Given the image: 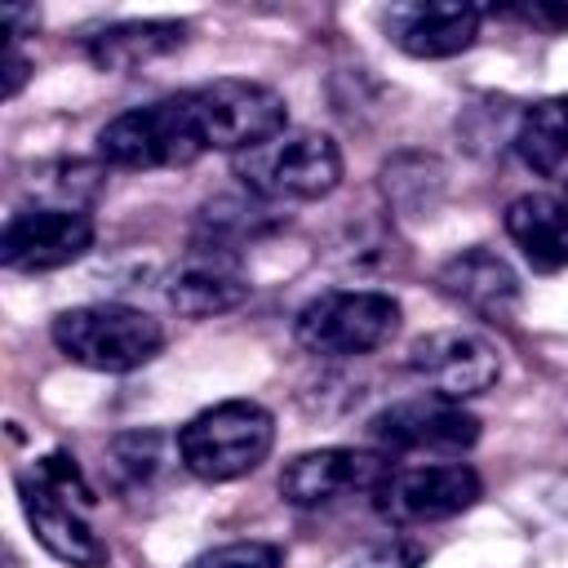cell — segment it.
<instances>
[{"instance_id": "1", "label": "cell", "mask_w": 568, "mask_h": 568, "mask_svg": "<svg viewBox=\"0 0 568 568\" xmlns=\"http://www.w3.org/2000/svg\"><path fill=\"white\" fill-rule=\"evenodd\" d=\"M271 444L275 417L257 399H222L178 430V457L204 484H226L257 470Z\"/></svg>"}, {"instance_id": "2", "label": "cell", "mask_w": 568, "mask_h": 568, "mask_svg": "<svg viewBox=\"0 0 568 568\" xmlns=\"http://www.w3.org/2000/svg\"><path fill=\"white\" fill-rule=\"evenodd\" d=\"M53 346L80 368L133 373L160 355L164 328L138 306L93 302V306H71L53 320Z\"/></svg>"}, {"instance_id": "3", "label": "cell", "mask_w": 568, "mask_h": 568, "mask_svg": "<svg viewBox=\"0 0 568 568\" xmlns=\"http://www.w3.org/2000/svg\"><path fill=\"white\" fill-rule=\"evenodd\" d=\"M399 328V302L377 288H333L311 297L297 311V346L324 359H346V355H368L386 346Z\"/></svg>"}, {"instance_id": "4", "label": "cell", "mask_w": 568, "mask_h": 568, "mask_svg": "<svg viewBox=\"0 0 568 568\" xmlns=\"http://www.w3.org/2000/svg\"><path fill=\"white\" fill-rule=\"evenodd\" d=\"M186 106H191L204 151L244 155L271 138H280L288 124L284 93H275L271 84H257V80H209L186 93Z\"/></svg>"}, {"instance_id": "5", "label": "cell", "mask_w": 568, "mask_h": 568, "mask_svg": "<svg viewBox=\"0 0 568 568\" xmlns=\"http://www.w3.org/2000/svg\"><path fill=\"white\" fill-rule=\"evenodd\" d=\"M235 178L262 200H320L342 182V151L328 133H280L235 155Z\"/></svg>"}, {"instance_id": "6", "label": "cell", "mask_w": 568, "mask_h": 568, "mask_svg": "<svg viewBox=\"0 0 568 568\" xmlns=\"http://www.w3.org/2000/svg\"><path fill=\"white\" fill-rule=\"evenodd\" d=\"M98 155L115 169H186L204 155L186 93L115 115L98 133Z\"/></svg>"}, {"instance_id": "7", "label": "cell", "mask_w": 568, "mask_h": 568, "mask_svg": "<svg viewBox=\"0 0 568 568\" xmlns=\"http://www.w3.org/2000/svg\"><path fill=\"white\" fill-rule=\"evenodd\" d=\"M484 497L475 466L466 462H422V466H390L373 506L390 524H435L470 510Z\"/></svg>"}, {"instance_id": "8", "label": "cell", "mask_w": 568, "mask_h": 568, "mask_svg": "<svg viewBox=\"0 0 568 568\" xmlns=\"http://www.w3.org/2000/svg\"><path fill=\"white\" fill-rule=\"evenodd\" d=\"M408 373L430 395L462 404L497 386L501 359H497V346L475 328H435L408 346Z\"/></svg>"}, {"instance_id": "9", "label": "cell", "mask_w": 568, "mask_h": 568, "mask_svg": "<svg viewBox=\"0 0 568 568\" xmlns=\"http://www.w3.org/2000/svg\"><path fill=\"white\" fill-rule=\"evenodd\" d=\"M368 435L382 444V453H466L479 439V417L444 395H413L386 404Z\"/></svg>"}, {"instance_id": "10", "label": "cell", "mask_w": 568, "mask_h": 568, "mask_svg": "<svg viewBox=\"0 0 568 568\" xmlns=\"http://www.w3.org/2000/svg\"><path fill=\"white\" fill-rule=\"evenodd\" d=\"M93 248V222L75 209H22L0 231V266L36 275L80 262Z\"/></svg>"}, {"instance_id": "11", "label": "cell", "mask_w": 568, "mask_h": 568, "mask_svg": "<svg viewBox=\"0 0 568 568\" xmlns=\"http://www.w3.org/2000/svg\"><path fill=\"white\" fill-rule=\"evenodd\" d=\"M390 475L386 453H368V448H311L297 453L284 470H280V493L288 506H328L355 493H377L382 479Z\"/></svg>"}, {"instance_id": "12", "label": "cell", "mask_w": 568, "mask_h": 568, "mask_svg": "<svg viewBox=\"0 0 568 568\" xmlns=\"http://www.w3.org/2000/svg\"><path fill=\"white\" fill-rule=\"evenodd\" d=\"M164 293H169V306L178 315L209 320V315L235 311L248 297V275H244V262H240L235 248H222V244H204L200 240L173 266Z\"/></svg>"}, {"instance_id": "13", "label": "cell", "mask_w": 568, "mask_h": 568, "mask_svg": "<svg viewBox=\"0 0 568 568\" xmlns=\"http://www.w3.org/2000/svg\"><path fill=\"white\" fill-rule=\"evenodd\" d=\"M18 497H22V515L36 532V541L71 564V568H102L106 564V541L93 532V524L84 519V506L62 497L58 488H49L44 479H18Z\"/></svg>"}, {"instance_id": "14", "label": "cell", "mask_w": 568, "mask_h": 568, "mask_svg": "<svg viewBox=\"0 0 568 568\" xmlns=\"http://www.w3.org/2000/svg\"><path fill=\"white\" fill-rule=\"evenodd\" d=\"M435 284L453 306H462V311H470L479 320H497L501 324V320H510L519 311V280H515L510 262L497 257L493 248L453 253L439 266Z\"/></svg>"}, {"instance_id": "15", "label": "cell", "mask_w": 568, "mask_h": 568, "mask_svg": "<svg viewBox=\"0 0 568 568\" xmlns=\"http://www.w3.org/2000/svg\"><path fill=\"white\" fill-rule=\"evenodd\" d=\"M386 36L408 58H453L475 44L479 9L475 4H404V9H390Z\"/></svg>"}, {"instance_id": "16", "label": "cell", "mask_w": 568, "mask_h": 568, "mask_svg": "<svg viewBox=\"0 0 568 568\" xmlns=\"http://www.w3.org/2000/svg\"><path fill=\"white\" fill-rule=\"evenodd\" d=\"M506 235L515 240V248L524 253L532 271L550 275L568 266V204L564 200L546 191L515 195L506 204Z\"/></svg>"}, {"instance_id": "17", "label": "cell", "mask_w": 568, "mask_h": 568, "mask_svg": "<svg viewBox=\"0 0 568 568\" xmlns=\"http://www.w3.org/2000/svg\"><path fill=\"white\" fill-rule=\"evenodd\" d=\"M186 27L169 22V18H129V22H111L102 31H93L84 40V53L98 71H133L142 62H155L173 49H182Z\"/></svg>"}, {"instance_id": "18", "label": "cell", "mask_w": 568, "mask_h": 568, "mask_svg": "<svg viewBox=\"0 0 568 568\" xmlns=\"http://www.w3.org/2000/svg\"><path fill=\"white\" fill-rule=\"evenodd\" d=\"M519 160L541 178H568V98H541L524 111L515 133Z\"/></svg>"}, {"instance_id": "19", "label": "cell", "mask_w": 568, "mask_h": 568, "mask_svg": "<svg viewBox=\"0 0 568 568\" xmlns=\"http://www.w3.org/2000/svg\"><path fill=\"white\" fill-rule=\"evenodd\" d=\"M186 568H284V550L271 541H226L195 555Z\"/></svg>"}, {"instance_id": "20", "label": "cell", "mask_w": 568, "mask_h": 568, "mask_svg": "<svg viewBox=\"0 0 568 568\" xmlns=\"http://www.w3.org/2000/svg\"><path fill=\"white\" fill-rule=\"evenodd\" d=\"M426 559V546L413 541V537H390V541H377L368 550H359L346 568H417Z\"/></svg>"}, {"instance_id": "21", "label": "cell", "mask_w": 568, "mask_h": 568, "mask_svg": "<svg viewBox=\"0 0 568 568\" xmlns=\"http://www.w3.org/2000/svg\"><path fill=\"white\" fill-rule=\"evenodd\" d=\"M515 13L546 31H568V0H532V4H519Z\"/></svg>"}, {"instance_id": "22", "label": "cell", "mask_w": 568, "mask_h": 568, "mask_svg": "<svg viewBox=\"0 0 568 568\" xmlns=\"http://www.w3.org/2000/svg\"><path fill=\"white\" fill-rule=\"evenodd\" d=\"M27 75H31V62L22 58L18 40H9V53H4V84H0V93H4V98H18V89L27 84Z\"/></svg>"}, {"instance_id": "23", "label": "cell", "mask_w": 568, "mask_h": 568, "mask_svg": "<svg viewBox=\"0 0 568 568\" xmlns=\"http://www.w3.org/2000/svg\"><path fill=\"white\" fill-rule=\"evenodd\" d=\"M564 204H568V195H564Z\"/></svg>"}]
</instances>
